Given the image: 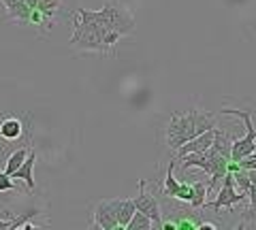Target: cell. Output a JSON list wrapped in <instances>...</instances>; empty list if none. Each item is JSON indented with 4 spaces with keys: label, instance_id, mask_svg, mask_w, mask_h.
<instances>
[{
    "label": "cell",
    "instance_id": "obj_1",
    "mask_svg": "<svg viewBox=\"0 0 256 230\" xmlns=\"http://www.w3.org/2000/svg\"><path fill=\"white\" fill-rule=\"evenodd\" d=\"M120 34L109 32L102 23L94 17V11L77 9L73 13V36L68 38L70 47H77L82 51H98L107 53L116 49Z\"/></svg>",
    "mask_w": 256,
    "mask_h": 230
},
{
    "label": "cell",
    "instance_id": "obj_2",
    "mask_svg": "<svg viewBox=\"0 0 256 230\" xmlns=\"http://www.w3.org/2000/svg\"><path fill=\"white\" fill-rule=\"evenodd\" d=\"M214 126H216L214 115L207 113V111L192 109L188 113H173L169 120V126H166V132H164L166 145H169L171 152H175L186 141L194 139L196 134L210 130Z\"/></svg>",
    "mask_w": 256,
    "mask_h": 230
},
{
    "label": "cell",
    "instance_id": "obj_3",
    "mask_svg": "<svg viewBox=\"0 0 256 230\" xmlns=\"http://www.w3.org/2000/svg\"><path fill=\"white\" fill-rule=\"evenodd\" d=\"M94 17L98 19L109 32H116L120 36L132 34L134 28H137V19L132 17V13L128 11L126 6L116 4V2H107L100 11H94Z\"/></svg>",
    "mask_w": 256,
    "mask_h": 230
},
{
    "label": "cell",
    "instance_id": "obj_4",
    "mask_svg": "<svg viewBox=\"0 0 256 230\" xmlns=\"http://www.w3.org/2000/svg\"><path fill=\"white\" fill-rule=\"evenodd\" d=\"M222 113H224V115H237L239 120L244 122V126H246V137L233 141V145H230V160L239 162L242 158L250 156L254 149H256V128H254V124H252V111L222 109Z\"/></svg>",
    "mask_w": 256,
    "mask_h": 230
},
{
    "label": "cell",
    "instance_id": "obj_5",
    "mask_svg": "<svg viewBox=\"0 0 256 230\" xmlns=\"http://www.w3.org/2000/svg\"><path fill=\"white\" fill-rule=\"evenodd\" d=\"M132 203H134V209L146 213L156 228H162V207H160V203L154 196V192H148V181L146 179L139 181V194L132 198Z\"/></svg>",
    "mask_w": 256,
    "mask_h": 230
},
{
    "label": "cell",
    "instance_id": "obj_6",
    "mask_svg": "<svg viewBox=\"0 0 256 230\" xmlns=\"http://www.w3.org/2000/svg\"><path fill=\"white\" fill-rule=\"evenodd\" d=\"M244 201H248V196L246 194H239L237 190H235L233 173L228 171L226 175H224V179H222V188H220L218 196H216V201L214 203H205V207H210L216 213H220V209H233L237 203L242 205Z\"/></svg>",
    "mask_w": 256,
    "mask_h": 230
},
{
    "label": "cell",
    "instance_id": "obj_7",
    "mask_svg": "<svg viewBox=\"0 0 256 230\" xmlns=\"http://www.w3.org/2000/svg\"><path fill=\"white\" fill-rule=\"evenodd\" d=\"M122 198L100 201L92 211V228L100 230H116L118 228V207Z\"/></svg>",
    "mask_w": 256,
    "mask_h": 230
},
{
    "label": "cell",
    "instance_id": "obj_8",
    "mask_svg": "<svg viewBox=\"0 0 256 230\" xmlns=\"http://www.w3.org/2000/svg\"><path fill=\"white\" fill-rule=\"evenodd\" d=\"M173 166L175 162L171 160L169 169H166V175L162 179V196L171 198V201H180V203H188L192 201V186L186 181H178L173 177Z\"/></svg>",
    "mask_w": 256,
    "mask_h": 230
},
{
    "label": "cell",
    "instance_id": "obj_9",
    "mask_svg": "<svg viewBox=\"0 0 256 230\" xmlns=\"http://www.w3.org/2000/svg\"><path fill=\"white\" fill-rule=\"evenodd\" d=\"M34 162H36V154H34V149L30 147V149H28L26 160H24L20 169L11 175L13 179L24 181V184H26V190H28V192H34V175H32V173H34Z\"/></svg>",
    "mask_w": 256,
    "mask_h": 230
},
{
    "label": "cell",
    "instance_id": "obj_10",
    "mask_svg": "<svg viewBox=\"0 0 256 230\" xmlns=\"http://www.w3.org/2000/svg\"><path fill=\"white\" fill-rule=\"evenodd\" d=\"M6 9V19L18 21V23H28L30 19V6L26 4V0H0Z\"/></svg>",
    "mask_w": 256,
    "mask_h": 230
},
{
    "label": "cell",
    "instance_id": "obj_11",
    "mask_svg": "<svg viewBox=\"0 0 256 230\" xmlns=\"http://www.w3.org/2000/svg\"><path fill=\"white\" fill-rule=\"evenodd\" d=\"M22 134H24V122L20 117H13V115L4 117L2 124H0V137L4 141H18Z\"/></svg>",
    "mask_w": 256,
    "mask_h": 230
},
{
    "label": "cell",
    "instance_id": "obj_12",
    "mask_svg": "<svg viewBox=\"0 0 256 230\" xmlns=\"http://www.w3.org/2000/svg\"><path fill=\"white\" fill-rule=\"evenodd\" d=\"M28 149H30V145H20L9 154V158L4 160V173L6 175H13V173L20 169L22 162L26 160V156H28Z\"/></svg>",
    "mask_w": 256,
    "mask_h": 230
},
{
    "label": "cell",
    "instance_id": "obj_13",
    "mask_svg": "<svg viewBox=\"0 0 256 230\" xmlns=\"http://www.w3.org/2000/svg\"><path fill=\"white\" fill-rule=\"evenodd\" d=\"M230 145H233V141H230L228 132L222 130V128H216V126H214V143H212L214 152H218L222 156H228L230 158Z\"/></svg>",
    "mask_w": 256,
    "mask_h": 230
},
{
    "label": "cell",
    "instance_id": "obj_14",
    "mask_svg": "<svg viewBox=\"0 0 256 230\" xmlns=\"http://www.w3.org/2000/svg\"><path fill=\"white\" fill-rule=\"evenodd\" d=\"M192 201H190V207L194 209H203L205 203H207V184L205 181H192Z\"/></svg>",
    "mask_w": 256,
    "mask_h": 230
},
{
    "label": "cell",
    "instance_id": "obj_15",
    "mask_svg": "<svg viewBox=\"0 0 256 230\" xmlns=\"http://www.w3.org/2000/svg\"><path fill=\"white\" fill-rule=\"evenodd\" d=\"M134 211L137 209H134L132 198H122V201H120V207H118V228H126V224L130 222Z\"/></svg>",
    "mask_w": 256,
    "mask_h": 230
},
{
    "label": "cell",
    "instance_id": "obj_16",
    "mask_svg": "<svg viewBox=\"0 0 256 230\" xmlns=\"http://www.w3.org/2000/svg\"><path fill=\"white\" fill-rule=\"evenodd\" d=\"M60 6H62V0H38V2H36V9L43 13V17L50 23L54 21L56 15H58Z\"/></svg>",
    "mask_w": 256,
    "mask_h": 230
},
{
    "label": "cell",
    "instance_id": "obj_17",
    "mask_svg": "<svg viewBox=\"0 0 256 230\" xmlns=\"http://www.w3.org/2000/svg\"><path fill=\"white\" fill-rule=\"evenodd\" d=\"M152 226V220L146 216V213H141V211H134L132 213V218H130V222L126 224V230H150Z\"/></svg>",
    "mask_w": 256,
    "mask_h": 230
},
{
    "label": "cell",
    "instance_id": "obj_18",
    "mask_svg": "<svg viewBox=\"0 0 256 230\" xmlns=\"http://www.w3.org/2000/svg\"><path fill=\"white\" fill-rule=\"evenodd\" d=\"M233 173V181H235V188H239V194H246L248 196V188H250V177H248V171L246 169H239V166H235Z\"/></svg>",
    "mask_w": 256,
    "mask_h": 230
},
{
    "label": "cell",
    "instance_id": "obj_19",
    "mask_svg": "<svg viewBox=\"0 0 256 230\" xmlns=\"http://www.w3.org/2000/svg\"><path fill=\"white\" fill-rule=\"evenodd\" d=\"M242 228H256V207L242 211Z\"/></svg>",
    "mask_w": 256,
    "mask_h": 230
},
{
    "label": "cell",
    "instance_id": "obj_20",
    "mask_svg": "<svg viewBox=\"0 0 256 230\" xmlns=\"http://www.w3.org/2000/svg\"><path fill=\"white\" fill-rule=\"evenodd\" d=\"M239 169H246V171H256V154L252 152L250 156H246V158H242L239 162H235Z\"/></svg>",
    "mask_w": 256,
    "mask_h": 230
},
{
    "label": "cell",
    "instance_id": "obj_21",
    "mask_svg": "<svg viewBox=\"0 0 256 230\" xmlns=\"http://www.w3.org/2000/svg\"><path fill=\"white\" fill-rule=\"evenodd\" d=\"M9 190H15V181L11 175H6L4 171H0V192H9Z\"/></svg>",
    "mask_w": 256,
    "mask_h": 230
},
{
    "label": "cell",
    "instance_id": "obj_22",
    "mask_svg": "<svg viewBox=\"0 0 256 230\" xmlns=\"http://www.w3.org/2000/svg\"><path fill=\"white\" fill-rule=\"evenodd\" d=\"M256 207V181H252L248 188V207L246 209H254Z\"/></svg>",
    "mask_w": 256,
    "mask_h": 230
},
{
    "label": "cell",
    "instance_id": "obj_23",
    "mask_svg": "<svg viewBox=\"0 0 256 230\" xmlns=\"http://www.w3.org/2000/svg\"><path fill=\"white\" fill-rule=\"evenodd\" d=\"M36 2H38V0H26V4L30 6V9H36Z\"/></svg>",
    "mask_w": 256,
    "mask_h": 230
}]
</instances>
